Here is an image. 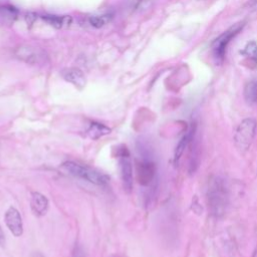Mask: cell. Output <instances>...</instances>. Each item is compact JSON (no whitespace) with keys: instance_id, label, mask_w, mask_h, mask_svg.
I'll list each match as a JSON object with an SVG mask.
<instances>
[{"instance_id":"6da1fadb","label":"cell","mask_w":257,"mask_h":257,"mask_svg":"<svg viewBox=\"0 0 257 257\" xmlns=\"http://www.w3.org/2000/svg\"><path fill=\"white\" fill-rule=\"evenodd\" d=\"M229 190L223 178L212 176L207 186V202L211 214L216 218L223 217L229 206Z\"/></svg>"},{"instance_id":"7a4b0ae2","label":"cell","mask_w":257,"mask_h":257,"mask_svg":"<svg viewBox=\"0 0 257 257\" xmlns=\"http://www.w3.org/2000/svg\"><path fill=\"white\" fill-rule=\"evenodd\" d=\"M61 168L69 175L85 180L86 182H89L96 186H105L109 181V177L99 172L98 170L72 161L64 162L61 165Z\"/></svg>"},{"instance_id":"3957f363","label":"cell","mask_w":257,"mask_h":257,"mask_svg":"<svg viewBox=\"0 0 257 257\" xmlns=\"http://www.w3.org/2000/svg\"><path fill=\"white\" fill-rule=\"evenodd\" d=\"M257 121L254 118L243 119L235 130L234 133V143L236 148L241 152H247L256 136Z\"/></svg>"},{"instance_id":"277c9868","label":"cell","mask_w":257,"mask_h":257,"mask_svg":"<svg viewBox=\"0 0 257 257\" xmlns=\"http://www.w3.org/2000/svg\"><path fill=\"white\" fill-rule=\"evenodd\" d=\"M117 162L119 167V175L122 183L123 190L126 193H131L134 186V174H133V163L131 155L125 146H120L117 149Z\"/></svg>"},{"instance_id":"5b68a950","label":"cell","mask_w":257,"mask_h":257,"mask_svg":"<svg viewBox=\"0 0 257 257\" xmlns=\"http://www.w3.org/2000/svg\"><path fill=\"white\" fill-rule=\"evenodd\" d=\"M243 26H244L243 23H236L235 25L230 27L227 31H225L223 34H221L219 37H217L213 41L211 48H212L213 55L217 60L221 61L224 58L226 47H227L228 43L230 42V40L233 37H235L240 32V30L242 29Z\"/></svg>"},{"instance_id":"8992f818","label":"cell","mask_w":257,"mask_h":257,"mask_svg":"<svg viewBox=\"0 0 257 257\" xmlns=\"http://www.w3.org/2000/svg\"><path fill=\"white\" fill-rule=\"evenodd\" d=\"M14 54L18 59L33 65L44 64L47 60V56L43 50L31 45L19 46L16 48Z\"/></svg>"},{"instance_id":"52a82bcc","label":"cell","mask_w":257,"mask_h":257,"mask_svg":"<svg viewBox=\"0 0 257 257\" xmlns=\"http://www.w3.org/2000/svg\"><path fill=\"white\" fill-rule=\"evenodd\" d=\"M157 168L154 162L143 160L137 163V180L142 186L151 185L156 178Z\"/></svg>"},{"instance_id":"ba28073f","label":"cell","mask_w":257,"mask_h":257,"mask_svg":"<svg viewBox=\"0 0 257 257\" xmlns=\"http://www.w3.org/2000/svg\"><path fill=\"white\" fill-rule=\"evenodd\" d=\"M4 221L9 229V231L12 233L13 236L15 237H20L23 234V222H22V217L19 211L13 207L10 206L4 216Z\"/></svg>"},{"instance_id":"9c48e42d","label":"cell","mask_w":257,"mask_h":257,"mask_svg":"<svg viewBox=\"0 0 257 257\" xmlns=\"http://www.w3.org/2000/svg\"><path fill=\"white\" fill-rule=\"evenodd\" d=\"M30 207L33 214L37 217L44 216L49 209L48 199L39 192H32L30 198Z\"/></svg>"},{"instance_id":"30bf717a","label":"cell","mask_w":257,"mask_h":257,"mask_svg":"<svg viewBox=\"0 0 257 257\" xmlns=\"http://www.w3.org/2000/svg\"><path fill=\"white\" fill-rule=\"evenodd\" d=\"M61 76L63 77L64 80L72 83L77 88H83L85 86L86 78L83 72L78 68H75V67L64 68L61 71Z\"/></svg>"},{"instance_id":"8fae6325","label":"cell","mask_w":257,"mask_h":257,"mask_svg":"<svg viewBox=\"0 0 257 257\" xmlns=\"http://www.w3.org/2000/svg\"><path fill=\"white\" fill-rule=\"evenodd\" d=\"M195 132H196V126H192V128L181 139V141L179 142L178 146L176 147V150H175V155H174V161L175 163L177 164L179 162V160L181 159L184 151L188 148L189 144L191 143V141L194 139V135H195Z\"/></svg>"},{"instance_id":"7c38bea8","label":"cell","mask_w":257,"mask_h":257,"mask_svg":"<svg viewBox=\"0 0 257 257\" xmlns=\"http://www.w3.org/2000/svg\"><path fill=\"white\" fill-rule=\"evenodd\" d=\"M111 132V130L106 126L103 123H99V122H91L89 127L86 131V135L88 136V138H90L91 140H97L103 136L109 135Z\"/></svg>"},{"instance_id":"4fadbf2b","label":"cell","mask_w":257,"mask_h":257,"mask_svg":"<svg viewBox=\"0 0 257 257\" xmlns=\"http://www.w3.org/2000/svg\"><path fill=\"white\" fill-rule=\"evenodd\" d=\"M42 19L48 23L49 25L55 27V28H62L67 27L71 24V17L64 15V16H58V15H43Z\"/></svg>"},{"instance_id":"5bb4252c","label":"cell","mask_w":257,"mask_h":257,"mask_svg":"<svg viewBox=\"0 0 257 257\" xmlns=\"http://www.w3.org/2000/svg\"><path fill=\"white\" fill-rule=\"evenodd\" d=\"M244 98L247 103L254 104L257 102V82L250 81L245 85Z\"/></svg>"},{"instance_id":"9a60e30c","label":"cell","mask_w":257,"mask_h":257,"mask_svg":"<svg viewBox=\"0 0 257 257\" xmlns=\"http://www.w3.org/2000/svg\"><path fill=\"white\" fill-rule=\"evenodd\" d=\"M112 16L111 14H102V15H94L88 18V22L92 27L95 28H100L107 23L110 22Z\"/></svg>"},{"instance_id":"2e32d148","label":"cell","mask_w":257,"mask_h":257,"mask_svg":"<svg viewBox=\"0 0 257 257\" xmlns=\"http://www.w3.org/2000/svg\"><path fill=\"white\" fill-rule=\"evenodd\" d=\"M241 53L257 62V44H256V42L250 41L249 43H247L246 47L241 51Z\"/></svg>"},{"instance_id":"e0dca14e","label":"cell","mask_w":257,"mask_h":257,"mask_svg":"<svg viewBox=\"0 0 257 257\" xmlns=\"http://www.w3.org/2000/svg\"><path fill=\"white\" fill-rule=\"evenodd\" d=\"M17 15V10L12 6H1L0 7V16L7 18L9 20H14Z\"/></svg>"},{"instance_id":"ac0fdd59","label":"cell","mask_w":257,"mask_h":257,"mask_svg":"<svg viewBox=\"0 0 257 257\" xmlns=\"http://www.w3.org/2000/svg\"><path fill=\"white\" fill-rule=\"evenodd\" d=\"M72 257H87L85 254L84 249L82 248L81 245H75L74 249L72 251Z\"/></svg>"},{"instance_id":"d6986e66","label":"cell","mask_w":257,"mask_h":257,"mask_svg":"<svg viewBox=\"0 0 257 257\" xmlns=\"http://www.w3.org/2000/svg\"><path fill=\"white\" fill-rule=\"evenodd\" d=\"M3 245H5V235L0 226V246H3Z\"/></svg>"},{"instance_id":"ffe728a7","label":"cell","mask_w":257,"mask_h":257,"mask_svg":"<svg viewBox=\"0 0 257 257\" xmlns=\"http://www.w3.org/2000/svg\"><path fill=\"white\" fill-rule=\"evenodd\" d=\"M32 257H45V256H43L41 253H39V252H35L33 255H32Z\"/></svg>"},{"instance_id":"44dd1931","label":"cell","mask_w":257,"mask_h":257,"mask_svg":"<svg viewBox=\"0 0 257 257\" xmlns=\"http://www.w3.org/2000/svg\"><path fill=\"white\" fill-rule=\"evenodd\" d=\"M251 257H257V246H256V248H255V250H254V252H253Z\"/></svg>"}]
</instances>
